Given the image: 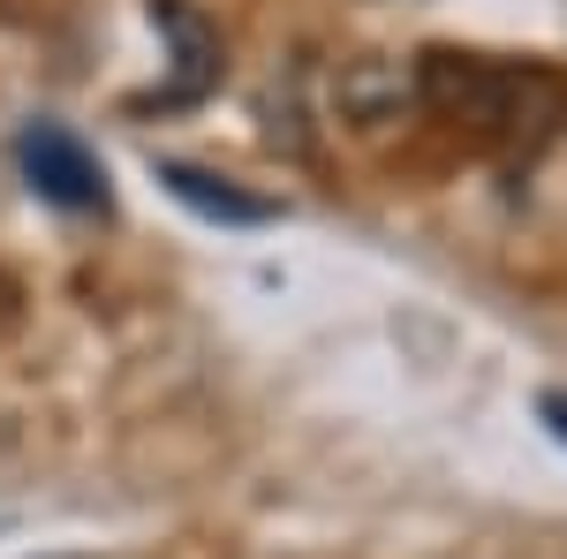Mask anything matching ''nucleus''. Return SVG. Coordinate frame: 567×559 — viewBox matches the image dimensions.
<instances>
[{"label":"nucleus","mask_w":567,"mask_h":559,"mask_svg":"<svg viewBox=\"0 0 567 559\" xmlns=\"http://www.w3.org/2000/svg\"><path fill=\"white\" fill-rule=\"evenodd\" d=\"M16 159H23V182L39 189L45 205H61V213H106V167L61 122H31V130L16 136Z\"/></svg>","instance_id":"1"},{"label":"nucleus","mask_w":567,"mask_h":559,"mask_svg":"<svg viewBox=\"0 0 567 559\" xmlns=\"http://www.w3.org/2000/svg\"><path fill=\"white\" fill-rule=\"evenodd\" d=\"M152 23H159V39L175 45V76L159 84L152 106H197V99L219 84V69H227L213 15H205V8H189V0H152Z\"/></svg>","instance_id":"2"},{"label":"nucleus","mask_w":567,"mask_h":559,"mask_svg":"<svg viewBox=\"0 0 567 559\" xmlns=\"http://www.w3.org/2000/svg\"><path fill=\"white\" fill-rule=\"evenodd\" d=\"M341 114H349V122H393V114H401V106H416V69H409V61H386V53H363V61H349V69H341Z\"/></svg>","instance_id":"3"},{"label":"nucleus","mask_w":567,"mask_h":559,"mask_svg":"<svg viewBox=\"0 0 567 559\" xmlns=\"http://www.w3.org/2000/svg\"><path fill=\"white\" fill-rule=\"evenodd\" d=\"M159 182L175 189L182 205H197L205 219H227V227H265V219L280 213L272 197H250V189H235L227 174H205V167H182V159H159Z\"/></svg>","instance_id":"4"},{"label":"nucleus","mask_w":567,"mask_h":559,"mask_svg":"<svg viewBox=\"0 0 567 559\" xmlns=\"http://www.w3.org/2000/svg\"><path fill=\"white\" fill-rule=\"evenodd\" d=\"M537 416H545V424H553V438L567 446V386H553V393H545V401H537Z\"/></svg>","instance_id":"5"}]
</instances>
